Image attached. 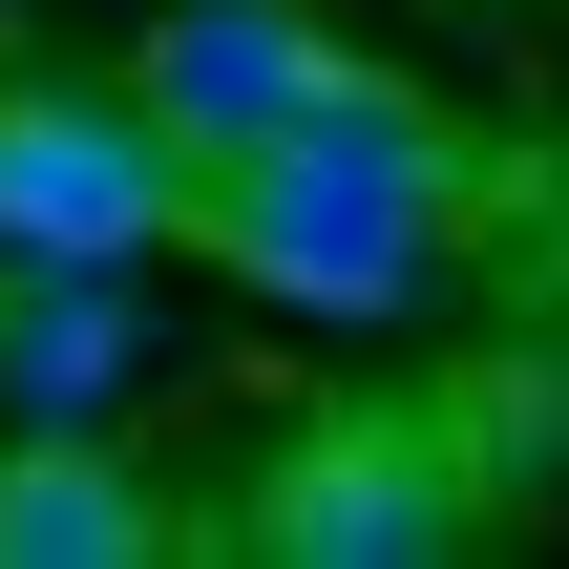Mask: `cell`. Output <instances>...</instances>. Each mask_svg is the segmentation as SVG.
Wrapping results in <instances>:
<instances>
[{
  "instance_id": "cell-1",
  "label": "cell",
  "mask_w": 569,
  "mask_h": 569,
  "mask_svg": "<svg viewBox=\"0 0 569 569\" xmlns=\"http://www.w3.org/2000/svg\"><path fill=\"white\" fill-rule=\"evenodd\" d=\"M465 232V127L401 106L380 63H338L296 127H253L232 169H190V253L253 317H422Z\"/></svg>"
},
{
  "instance_id": "cell-5",
  "label": "cell",
  "mask_w": 569,
  "mask_h": 569,
  "mask_svg": "<svg viewBox=\"0 0 569 569\" xmlns=\"http://www.w3.org/2000/svg\"><path fill=\"white\" fill-rule=\"evenodd\" d=\"M317 84H338V42H317L296 0H169V21H148V63H127V106H148L190 169H232V148H253V127H296Z\"/></svg>"
},
{
  "instance_id": "cell-3",
  "label": "cell",
  "mask_w": 569,
  "mask_h": 569,
  "mask_svg": "<svg viewBox=\"0 0 569 569\" xmlns=\"http://www.w3.org/2000/svg\"><path fill=\"white\" fill-rule=\"evenodd\" d=\"M190 148L127 84H0V253H169Z\"/></svg>"
},
{
  "instance_id": "cell-2",
  "label": "cell",
  "mask_w": 569,
  "mask_h": 569,
  "mask_svg": "<svg viewBox=\"0 0 569 569\" xmlns=\"http://www.w3.org/2000/svg\"><path fill=\"white\" fill-rule=\"evenodd\" d=\"M528 486V443H486V401H338L232 486L253 569H401V549H486Z\"/></svg>"
},
{
  "instance_id": "cell-4",
  "label": "cell",
  "mask_w": 569,
  "mask_h": 569,
  "mask_svg": "<svg viewBox=\"0 0 569 569\" xmlns=\"http://www.w3.org/2000/svg\"><path fill=\"white\" fill-rule=\"evenodd\" d=\"M148 359V253H0V422H127Z\"/></svg>"
},
{
  "instance_id": "cell-6",
  "label": "cell",
  "mask_w": 569,
  "mask_h": 569,
  "mask_svg": "<svg viewBox=\"0 0 569 569\" xmlns=\"http://www.w3.org/2000/svg\"><path fill=\"white\" fill-rule=\"evenodd\" d=\"M148 549H190V507L106 422H0V569H148Z\"/></svg>"
}]
</instances>
